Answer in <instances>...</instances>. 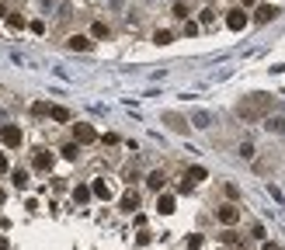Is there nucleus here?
<instances>
[{"instance_id": "1", "label": "nucleus", "mask_w": 285, "mask_h": 250, "mask_svg": "<svg viewBox=\"0 0 285 250\" xmlns=\"http://www.w3.org/2000/svg\"><path fill=\"white\" fill-rule=\"evenodd\" d=\"M268 108H272V97H268V94H250V97H244V101L236 104V115H240L244 122H258Z\"/></svg>"}, {"instance_id": "2", "label": "nucleus", "mask_w": 285, "mask_h": 250, "mask_svg": "<svg viewBox=\"0 0 285 250\" xmlns=\"http://www.w3.org/2000/svg\"><path fill=\"white\" fill-rule=\"evenodd\" d=\"M0 143H4L7 150H18V146L24 143V132H21V125H4V129H0Z\"/></svg>"}, {"instance_id": "3", "label": "nucleus", "mask_w": 285, "mask_h": 250, "mask_svg": "<svg viewBox=\"0 0 285 250\" xmlns=\"http://www.w3.org/2000/svg\"><path fill=\"white\" fill-rule=\"evenodd\" d=\"M216 219H219L222 226H236V223H240V205H233V202L219 205V209H216Z\"/></svg>"}, {"instance_id": "4", "label": "nucleus", "mask_w": 285, "mask_h": 250, "mask_svg": "<svg viewBox=\"0 0 285 250\" xmlns=\"http://www.w3.org/2000/svg\"><path fill=\"white\" fill-rule=\"evenodd\" d=\"M247 24H250V17H247L244 7H233V10L226 14V28H230V31H244Z\"/></svg>"}, {"instance_id": "5", "label": "nucleus", "mask_w": 285, "mask_h": 250, "mask_svg": "<svg viewBox=\"0 0 285 250\" xmlns=\"http://www.w3.org/2000/svg\"><path fill=\"white\" fill-rule=\"evenodd\" d=\"M73 139H76L80 146H87V143H94V139H98V132H94V125L76 122V125H73Z\"/></svg>"}, {"instance_id": "6", "label": "nucleus", "mask_w": 285, "mask_h": 250, "mask_svg": "<svg viewBox=\"0 0 285 250\" xmlns=\"http://www.w3.org/2000/svg\"><path fill=\"white\" fill-rule=\"evenodd\" d=\"M278 17V7L275 3H258V10H254V21L258 24H268V21H275Z\"/></svg>"}, {"instance_id": "7", "label": "nucleus", "mask_w": 285, "mask_h": 250, "mask_svg": "<svg viewBox=\"0 0 285 250\" xmlns=\"http://www.w3.org/2000/svg\"><path fill=\"white\" fill-rule=\"evenodd\" d=\"M156 212H160V216H170V212H174V195L160 191V195H156Z\"/></svg>"}, {"instance_id": "8", "label": "nucleus", "mask_w": 285, "mask_h": 250, "mask_svg": "<svg viewBox=\"0 0 285 250\" xmlns=\"http://www.w3.org/2000/svg\"><path fill=\"white\" fill-rule=\"evenodd\" d=\"M66 45H70L73 52H87V49H90L94 42H90L87 35H70V38H66Z\"/></svg>"}, {"instance_id": "9", "label": "nucleus", "mask_w": 285, "mask_h": 250, "mask_svg": "<svg viewBox=\"0 0 285 250\" xmlns=\"http://www.w3.org/2000/svg\"><path fill=\"white\" fill-rule=\"evenodd\" d=\"M90 188H94V198H104V202L112 198V184H108L104 177H94V184H90Z\"/></svg>"}, {"instance_id": "10", "label": "nucleus", "mask_w": 285, "mask_h": 250, "mask_svg": "<svg viewBox=\"0 0 285 250\" xmlns=\"http://www.w3.org/2000/svg\"><path fill=\"white\" fill-rule=\"evenodd\" d=\"M90 195H94V188H90V184H76V188H73V202H76V205H87V202H90Z\"/></svg>"}, {"instance_id": "11", "label": "nucleus", "mask_w": 285, "mask_h": 250, "mask_svg": "<svg viewBox=\"0 0 285 250\" xmlns=\"http://www.w3.org/2000/svg\"><path fill=\"white\" fill-rule=\"evenodd\" d=\"M206 177H209V174H206V167H188V170H184V181H188V184H202V181H206Z\"/></svg>"}, {"instance_id": "12", "label": "nucleus", "mask_w": 285, "mask_h": 250, "mask_svg": "<svg viewBox=\"0 0 285 250\" xmlns=\"http://www.w3.org/2000/svg\"><path fill=\"white\" fill-rule=\"evenodd\" d=\"M146 184H150L153 191H164V184H167V177H164V170H150V174H146Z\"/></svg>"}, {"instance_id": "13", "label": "nucleus", "mask_w": 285, "mask_h": 250, "mask_svg": "<svg viewBox=\"0 0 285 250\" xmlns=\"http://www.w3.org/2000/svg\"><path fill=\"white\" fill-rule=\"evenodd\" d=\"M136 209H140V195H136V191H126V195H122V212L132 216Z\"/></svg>"}, {"instance_id": "14", "label": "nucleus", "mask_w": 285, "mask_h": 250, "mask_svg": "<svg viewBox=\"0 0 285 250\" xmlns=\"http://www.w3.org/2000/svg\"><path fill=\"white\" fill-rule=\"evenodd\" d=\"M35 170H52V153L49 150H38L35 153Z\"/></svg>"}, {"instance_id": "15", "label": "nucleus", "mask_w": 285, "mask_h": 250, "mask_svg": "<svg viewBox=\"0 0 285 250\" xmlns=\"http://www.w3.org/2000/svg\"><path fill=\"white\" fill-rule=\"evenodd\" d=\"M164 122H170V129H178V132H188V122H184L181 115H174V111H167Z\"/></svg>"}, {"instance_id": "16", "label": "nucleus", "mask_w": 285, "mask_h": 250, "mask_svg": "<svg viewBox=\"0 0 285 250\" xmlns=\"http://www.w3.org/2000/svg\"><path fill=\"white\" fill-rule=\"evenodd\" d=\"M192 122H195V129H209L212 115H209V111H195V115H192Z\"/></svg>"}, {"instance_id": "17", "label": "nucleus", "mask_w": 285, "mask_h": 250, "mask_svg": "<svg viewBox=\"0 0 285 250\" xmlns=\"http://www.w3.org/2000/svg\"><path fill=\"white\" fill-rule=\"evenodd\" d=\"M10 181H14V188H18V191H21V188H28V170H21V167H18V170L10 174Z\"/></svg>"}, {"instance_id": "18", "label": "nucleus", "mask_w": 285, "mask_h": 250, "mask_svg": "<svg viewBox=\"0 0 285 250\" xmlns=\"http://www.w3.org/2000/svg\"><path fill=\"white\" fill-rule=\"evenodd\" d=\"M170 38H174V35H170L167 28H156V31H153V42H156V45H170Z\"/></svg>"}, {"instance_id": "19", "label": "nucleus", "mask_w": 285, "mask_h": 250, "mask_svg": "<svg viewBox=\"0 0 285 250\" xmlns=\"http://www.w3.org/2000/svg\"><path fill=\"white\" fill-rule=\"evenodd\" d=\"M63 157H66V160H76V157H80V143H76V139L63 146Z\"/></svg>"}, {"instance_id": "20", "label": "nucleus", "mask_w": 285, "mask_h": 250, "mask_svg": "<svg viewBox=\"0 0 285 250\" xmlns=\"http://www.w3.org/2000/svg\"><path fill=\"white\" fill-rule=\"evenodd\" d=\"M90 35H94V38H108V24H104V21H94V24H90Z\"/></svg>"}, {"instance_id": "21", "label": "nucleus", "mask_w": 285, "mask_h": 250, "mask_svg": "<svg viewBox=\"0 0 285 250\" xmlns=\"http://www.w3.org/2000/svg\"><path fill=\"white\" fill-rule=\"evenodd\" d=\"M49 115H52V122H70V111H66V108H60V104H56Z\"/></svg>"}, {"instance_id": "22", "label": "nucleus", "mask_w": 285, "mask_h": 250, "mask_svg": "<svg viewBox=\"0 0 285 250\" xmlns=\"http://www.w3.org/2000/svg\"><path fill=\"white\" fill-rule=\"evenodd\" d=\"M49 111H52V108H49L46 101H35V104H32V115H38V118H42V115H49Z\"/></svg>"}, {"instance_id": "23", "label": "nucleus", "mask_w": 285, "mask_h": 250, "mask_svg": "<svg viewBox=\"0 0 285 250\" xmlns=\"http://www.w3.org/2000/svg\"><path fill=\"white\" fill-rule=\"evenodd\" d=\"M240 157L244 160H254V143H240Z\"/></svg>"}, {"instance_id": "24", "label": "nucleus", "mask_w": 285, "mask_h": 250, "mask_svg": "<svg viewBox=\"0 0 285 250\" xmlns=\"http://www.w3.org/2000/svg\"><path fill=\"white\" fill-rule=\"evenodd\" d=\"M268 129H275V132H285V118H268Z\"/></svg>"}, {"instance_id": "25", "label": "nucleus", "mask_w": 285, "mask_h": 250, "mask_svg": "<svg viewBox=\"0 0 285 250\" xmlns=\"http://www.w3.org/2000/svg\"><path fill=\"white\" fill-rule=\"evenodd\" d=\"M7 24H10V28H24V17H21V14H10Z\"/></svg>"}, {"instance_id": "26", "label": "nucleus", "mask_w": 285, "mask_h": 250, "mask_svg": "<svg viewBox=\"0 0 285 250\" xmlns=\"http://www.w3.org/2000/svg\"><path fill=\"white\" fill-rule=\"evenodd\" d=\"M202 247V237H198V233H192V237H188V250H198Z\"/></svg>"}, {"instance_id": "27", "label": "nucleus", "mask_w": 285, "mask_h": 250, "mask_svg": "<svg viewBox=\"0 0 285 250\" xmlns=\"http://www.w3.org/2000/svg\"><path fill=\"white\" fill-rule=\"evenodd\" d=\"M28 28H32V31H35V35H42V31H46V21H32V24H28Z\"/></svg>"}, {"instance_id": "28", "label": "nucleus", "mask_w": 285, "mask_h": 250, "mask_svg": "<svg viewBox=\"0 0 285 250\" xmlns=\"http://www.w3.org/2000/svg\"><path fill=\"white\" fill-rule=\"evenodd\" d=\"M0 174H7V157L0 153Z\"/></svg>"}, {"instance_id": "29", "label": "nucleus", "mask_w": 285, "mask_h": 250, "mask_svg": "<svg viewBox=\"0 0 285 250\" xmlns=\"http://www.w3.org/2000/svg\"><path fill=\"white\" fill-rule=\"evenodd\" d=\"M4 14H7V7H4V0H0V17H4Z\"/></svg>"}, {"instance_id": "30", "label": "nucleus", "mask_w": 285, "mask_h": 250, "mask_svg": "<svg viewBox=\"0 0 285 250\" xmlns=\"http://www.w3.org/2000/svg\"><path fill=\"white\" fill-rule=\"evenodd\" d=\"M240 3H244V7H250V3H254V0H240Z\"/></svg>"}, {"instance_id": "31", "label": "nucleus", "mask_w": 285, "mask_h": 250, "mask_svg": "<svg viewBox=\"0 0 285 250\" xmlns=\"http://www.w3.org/2000/svg\"><path fill=\"white\" fill-rule=\"evenodd\" d=\"M219 250H222V247H219Z\"/></svg>"}]
</instances>
